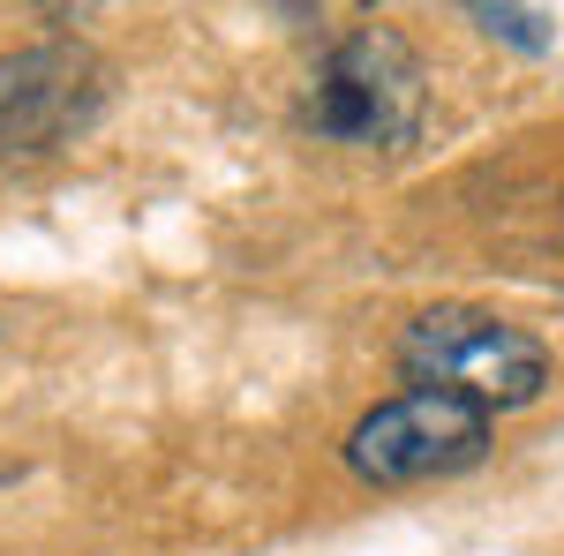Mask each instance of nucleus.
I'll list each match as a JSON object with an SVG mask.
<instances>
[{
	"instance_id": "1",
	"label": "nucleus",
	"mask_w": 564,
	"mask_h": 556,
	"mask_svg": "<svg viewBox=\"0 0 564 556\" xmlns=\"http://www.w3.org/2000/svg\"><path fill=\"white\" fill-rule=\"evenodd\" d=\"M399 369L406 384H436L459 391L489 414H512V406H534L542 384H550V346L489 316V308H467V301H444V308H422L399 339Z\"/></svg>"
},
{
	"instance_id": "2",
	"label": "nucleus",
	"mask_w": 564,
	"mask_h": 556,
	"mask_svg": "<svg viewBox=\"0 0 564 556\" xmlns=\"http://www.w3.org/2000/svg\"><path fill=\"white\" fill-rule=\"evenodd\" d=\"M302 121L324 143L354 151H399L422 129V61L391 23H354L347 39L324 53L316 84L302 98Z\"/></svg>"
},
{
	"instance_id": "3",
	"label": "nucleus",
	"mask_w": 564,
	"mask_h": 556,
	"mask_svg": "<svg viewBox=\"0 0 564 556\" xmlns=\"http://www.w3.org/2000/svg\"><path fill=\"white\" fill-rule=\"evenodd\" d=\"M489 451V406L459 399L436 384H406L384 406H369L347 436V467L377 489H406V481H444L467 473Z\"/></svg>"
},
{
	"instance_id": "4",
	"label": "nucleus",
	"mask_w": 564,
	"mask_h": 556,
	"mask_svg": "<svg viewBox=\"0 0 564 556\" xmlns=\"http://www.w3.org/2000/svg\"><path fill=\"white\" fill-rule=\"evenodd\" d=\"M106 68L84 45H23L0 53V159H45L98 121Z\"/></svg>"
}]
</instances>
